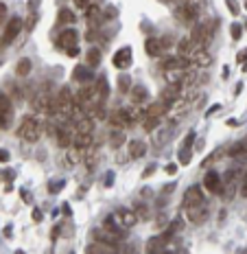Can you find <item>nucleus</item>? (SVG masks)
<instances>
[{
  "label": "nucleus",
  "instance_id": "nucleus-1",
  "mask_svg": "<svg viewBox=\"0 0 247 254\" xmlns=\"http://www.w3.org/2000/svg\"><path fill=\"white\" fill-rule=\"evenodd\" d=\"M214 38V24L212 20L210 22H199L193 27L190 31V42L195 44V48H208V44L212 42Z\"/></svg>",
  "mask_w": 247,
  "mask_h": 254
},
{
  "label": "nucleus",
  "instance_id": "nucleus-2",
  "mask_svg": "<svg viewBox=\"0 0 247 254\" xmlns=\"http://www.w3.org/2000/svg\"><path fill=\"white\" fill-rule=\"evenodd\" d=\"M18 136L27 143H35V140L42 136V123H39L35 116H24L20 121V127H18Z\"/></svg>",
  "mask_w": 247,
  "mask_h": 254
},
{
  "label": "nucleus",
  "instance_id": "nucleus-3",
  "mask_svg": "<svg viewBox=\"0 0 247 254\" xmlns=\"http://www.w3.org/2000/svg\"><path fill=\"white\" fill-rule=\"evenodd\" d=\"M164 73H169V70H181V73H188L190 66H195L190 62L188 57H181V55H171V57H164L162 62H160Z\"/></svg>",
  "mask_w": 247,
  "mask_h": 254
},
{
  "label": "nucleus",
  "instance_id": "nucleus-4",
  "mask_svg": "<svg viewBox=\"0 0 247 254\" xmlns=\"http://www.w3.org/2000/svg\"><path fill=\"white\" fill-rule=\"evenodd\" d=\"M201 13V4L195 2V0H188V2H181L177 7V18L181 22H197Z\"/></svg>",
  "mask_w": 247,
  "mask_h": 254
},
{
  "label": "nucleus",
  "instance_id": "nucleus-5",
  "mask_svg": "<svg viewBox=\"0 0 247 254\" xmlns=\"http://www.w3.org/2000/svg\"><path fill=\"white\" fill-rule=\"evenodd\" d=\"M22 27H24V20L18 18V16H13L7 24H4V31H2V44L4 46H9V44H13V40H18Z\"/></svg>",
  "mask_w": 247,
  "mask_h": 254
},
{
  "label": "nucleus",
  "instance_id": "nucleus-6",
  "mask_svg": "<svg viewBox=\"0 0 247 254\" xmlns=\"http://www.w3.org/2000/svg\"><path fill=\"white\" fill-rule=\"evenodd\" d=\"M181 99V84H169L160 94V103H164L169 110H173V105Z\"/></svg>",
  "mask_w": 247,
  "mask_h": 254
},
{
  "label": "nucleus",
  "instance_id": "nucleus-7",
  "mask_svg": "<svg viewBox=\"0 0 247 254\" xmlns=\"http://www.w3.org/2000/svg\"><path fill=\"white\" fill-rule=\"evenodd\" d=\"M13 121V105H11V99L7 94H0V127L2 129H9Z\"/></svg>",
  "mask_w": 247,
  "mask_h": 254
},
{
  "label": "nucleus",
  "instance_id": "nucleus-8",
  "mask_svg": "<svg viewBox=\"0 0 247 254\" xmlns=\"http://www.w3.org/2000/svg\"><path fill=\"white\" fill-rule=\"evenodd\" d=\"M77 42H79V35L74 29H66V31H62L59 33V38H57V48H62V50H70V48H74L77 46Z\"/></svg>",
  "mask_w": 247,
  "mask_h": 254
},
{
  "label": "nucleus",
  "instance_id": "nucleus-9",
  "mask_svg": "<svg viewBox=\"0 0 247 254\" xmlns=\"http://www.w3.org/2000/svg\"><path fill=\"white\" fill-rule=\"evenodd\" d=\"M204 204V195H201V189L199 186H190L188 191L184 193V200H181V206H184V211H188V208H195Z\"/></svg>",
  "mask_w": 247,
  "mask_h": 254
},
{
  "label": "nucleus",
  "instance_id": "nucleus-10",
  "mask_svg": "<svg viewBox=\"0 0 247 254\" xmlns=\"http://www.w3.org/2000/svg\"><path fill=\"white\" fill-rule=\"evenodd\" d=\"M92 237L97 243H103V246H112V248H118V243L123 241V239H118L116 235H112L109 230H105V228H97V230H92Z\"/></svg>",
  "mask_w": 247,
  "mask_h": 254
},
{
  "label": "nucleus",
  "instance_id": "nucleus-11",
  "mask_svg": "<svg viewBox=\"0 0 247 254\" xmlns=\"http://www.w3.org/2000/svg\"><path fill=\"white\" fill-rule=\"evenodd\" d=\"M112 62H114V66H116L118 70H127L129 66H132V48H129V46L118 48V50L114 53V59H112Z\"/></svg>",
  "mask_w": 247,
  "mask_h": 254
},
{
  "label": "nucleus",
  "instance_id": "nucleus-12",
  "mask_svg": "<svg viewBox=\"0 0 247 254\" xmlns=\"http://www.w3.org/2000/svg\"><path fill=\"white\" fill-rule=\"evenodd\" d=\"M204 189L208 193H223V180L216 171H208L204 177Z\"/></svg>",
  "mask_w": 247,
  "mask_h": 254
},
{
  "label": "nucleus",
  "instance_id": "nucleus-13",
  "mask_svg": "<svg viewBox=\"0 0 247 254\" xmlns=\"http://www.w3.org/2000/svg\"><path fill=\"white\" fill-rule=\"evenodd\" d=\"M116 219L120 221L123 228H134L140 217L136 215V211H132V208H118V211H116Z\"/></svg>",
  "mask_w": 247,
  "mask_h": 254
},
{
  "label": "nucleus",
  "instance_id": "nucleus-14",
  "mask_svg": "<svg viewBox=\"0 0 247 254\" xmlns=\"http://www.w3.org/2000/svg\"><path fill=\"white\" fill-rule=\"evenodd\" d=\"M103 228H105V230H109L112 235H116L118 239H125V235H127V232H125L127 228L120 226V221L116 219V215H107V217H105V219H103Z\"/></svg>",
  "mask_w": 247,
  "mask_h": 254
},
{
  "label": "nucleus",
  "instance_id": "nucleus-15",
  "mask_svg": "<svg viewBox=\"0 0 247 254\" xmlns=\"http://www.w3.org/2000/svg\"><path fill=\"white\" fill-rule=\"evenodd\" d=\"M144 50H147L149 57H162L164 53L162 38H147L144 40Z\"/></svg>",
  "mask_w": 247,
  "mask_h": 254
},
{
  "label": "nucleus",
  "instance_id": "nucleus-16",
  "mask_svg": "<svg viewBox=\"0 0 247 254\" xmlns=\"http://www.w3.org/2000/svg\"><path fill=\"white\" fill-rule=\"evenodd\" d=\"M188 221L190 223H204L206 219H208V204H199V206H195V208H188Z\"/></svg>",
  "mask_w": 247,
  "mask_h": 254
},
{
  "label": "nucleus",
  "instance_id": "nucleus-17",
  "mask_svg": "<svg viewBox=\"0 0 247 254\" xmlns=\"http://www.w3.org/2000/svg\"><path fill=\"white\" fill-rule=\"evenodd\" d=\"M72 79L74 81H79V84H92V81H97L94 79V75H92V68L90 66H77V68L72 70Z\"/></svg>",
  "mask_w": 247,
  "mask_h": 254
},
{
  "label": "nucleus",
  "instance_id": "nucleus-18",
  "mask_svg": "<svg viewBox=\"0 0 247 254\" xmlns=\"http://www.w3.org/2000/svg\"><path fill=\"white\" fill-rule=\"evenodd\" d=\"M190 62H193L195 66H199V68H208V66L212 64V57L208 55V50L206 48H197L193 53V57H190Z\"/></svg>",
  "mask_w": 247,
  "mask_h": 254
},
{
  "label": "nucleus",
  "instance_id": "nucleus-19",
  "mask_svg": "<svg viewBox=\"0 0 247 254\" xmlns=\"http://www.w3.org/2000/svg\"><path fill=\"white\" fill-rule=\"evenodd\" d=\"M94 88H97V96H99V103H105L109 96V84L105 77H97L94 81Z\"/></svg>",
  "mask_w": 247,
  "mask_h": 254
},
{
  "label": "nucleus",
  "instance_id": "nucleus-20",
  "mask_svg": "<svg viewBox=\"0 0 247 254\" xmlns=\"http://www.w3.org/2000/svg\"><path fill=\"white\" fill-rule=\"evenodd\" d=\"M74 129H77V134H92L94 121L90 119L88 114H85V116H81L79 121H74Z\"/></svg>",
  "mask_w": 247,
  "mask_h": 254
},
{
  "label": "nucleus",
  "instance_id": "nucleus-21",
  "mask_svg": "<svg viewBox=\"0 0 247 254\" xmlns=\"http://www.w3.org/2000/svg\"><path fill=\"white\" fill-rule=\"evenodd\" d=\"M129 96H132V103L134 105H142L144 101H147L149 92H147V88H144V85H134L132 92H129Z\"/></svg>",
  "mask_w": 247,
  "mask_h": 254
},
{
  "label": "nucleus",
  "instance_id": "nucleus-22",
  "mask_svg": "<svg viewBox=\"0 0 247 254\" xmlns=\"http://www.w3.org/2000/svg\"><path fill=\"white\" fill-rule=\"evenodd\" d=\"M127 149H129V156H132L134 160L142 158V156L147 154V145H144L142 140H132V143L127 145Z\"/></svg>",
  "mask_w": 247,
  "mask_h": 254
},
{
  "label": "nucleus",
  "instance_id": "nucleus-23",
  "mask_svg": "<svg viewBox=\"0 0 247 254\" xmlns=\"http://www.w3.org/2000/svg\"><path fill=\"white\" fill-rule=\"evenodd\" d=\"M147 254H164V241L162 237H151L147 241Z\"/></svg>",
  "mask_w": 247,
  "mask_h": 254
},
{
  "label": "nucleus",
  "instance_id": "nucleus-24",
  "mask_svg": "<svg viewBox=\"0 0 247 254\" xmlns=\"http://www.w3.org/2000/svg\"><path fill=\"white\" fill-rule=\"evenodd\" d=\"M88 254H118V250L112 246H103V243L94 241L92 246H88Z\"/></svg>",
  "mask_w": 247,
  "mask_h": 254
},
{
  "label": "nucleus",
  "instance_id": "nucleus-25",
  "mask_svg": "<svg viewBox=\"0 0 247 254\" xmlns=\"http://www.w3.org/2000/svg\"><path fill=\"white\" fill-rule=\"evenodd\" d=\"M177 50H179V55H181V57H193V53H195V50H197V48H195V44L193 42H190V38H186V40H181V42L177 44Z\"/></svg>",
  "mask_w": 247,
  "mask_h": 254
},
{
  "label": "nucleus",
  "instance_id": "nucleus-26",
  "mask_svg": "<svg viewBox=\"0 0 247 254\" xmlns=\"http://www.w3.org/2000/svg\"><path fill=\"white\" fill-rule=\"evenodd\" d=\"M31 68H33V64H31V59H20L18 66H16V75L18 77H29L31 75Z\"/></svg>",
  "mask_w": 247,
  "mask_h": 254
},
{
  "label": "nucleus",
  "instance_id": "nucleus-27",
  "mask_svg": "<svg viewBox=\"0 0 247 254\" xmlns=\"http://www.w3.org/2000/svg\"><path fill=\"white\" fill-rule=\"evenodd\" d=\"M85 62H88L90 68H97V66H101V50L92 46L88 53H85Z\"/></svg>",
  "mask_w": 247,
  "mask_h": 254
},
{
  "label": "nucleus",
  "instance_id": "nucleus-28",
  "mask_svg": "<svg viewBox=\"0 0 247 254\" xmlns=\"http://www.w3.org/2000/svg\"><path fill=\"white\" fill-rule=\"evenodd\" d=\"M160 123H162L160 116H144L142 119V129L144 131H155L160 127Z\"/></svg>",
  "mask_w": 247,
  "mask_h": 254
},
{
  "label": "nucleus",
  "instance_id": "nucleus-29",
  "mask_svg": "<svg viewBox=\"0 0 247 254\" xmlns=\"http://www.w3.org/2000/svg\"><path fill=\"white\" fill-rule=\"evenodd\" d=\"M94 140H92V134H77V138H74V147L77 149H88V147H92Z\"/></svg>",
  "mask_w": 247,
  "mask_h": 254
},
{
  "label": "nucleus",
  "instance_id": "nucleus-30",
  "mask_svg": "<svg viewBox=\"0 0 247 254\" xmlns=\"http://www.w3.org/2000/svg\"><path fill=\"white\" fill-rule=\"evenodd\" d=\"M57 22L59 24H74L77 22V16H74L70 9H62V11L57 13Z\"/></svg>",
  "mask_w": 247,
  "mask_h": 254
},
{
  "label": "nucleus",
  "instance_id": "nucleus-31",
  "mask_svg": "<svg viewBox=\"0 0 247 254\" xmlns=\"http://www.w3.org/2000/svg\"><path fill=\"white\" fill-rule=\"evenodd\" d=\"M132 88H134V85H132V77H129V75H118V90H120V92H132Z\"/></svg>",
  "mask_w": 247,
  "mask_h": 254
},
{
  "label": "nucleus",
  "instance_id": "nucleus-32",
  "mask_svg": "<svg viewBox=\"0 0 247 254\" xmlns=\"http://www.w3.org/2000/svg\"><path fill=\"white\" fill-rule=\"evenodd\" d=\"M181 77H184L181 70H169V73H166V81H169V84H181Z\"/></svg>",
  "mask_w": 247,
  "mask_h": 254
},
{
  "label": "nucleus",
  "instance_id": "nucleus-33",
  "mask_svg": "<svg viewBox=\"0 0 247 254\" xmlns=\"http://www.w3.org/2000/svg\"><path fill=\"white\" fill-rule=\"evenodd\" d=\"M112 145H114V147L125 145V131H123V129H116V131H112Z\"/></svg>",
  "mask_w": 247,
  "mask_h": 254
},
{
  "label": "nucleus",
  "instance_id": "nucleus-34",
  "mask_svg": "<svg viewBox=\"0 0 247 254\" xmlns=\"http://www.w3.org/2000/svg\"><path fill=\"white\" fill-rule=\"evenodd\" d=\"M243 151H247V143H236L234 147H230V151L228 154L232 156V158H236V156H241Z\"/></svg>",
  "mask_w": 247,
  "mask_h": 254
},
{
  "label": "nucleus",
  "instance_id": "nucleus-35",
  "mask_svg": "<svg viewBox=\"0 0 247 254\" xmlns=\"http://www.w3.org/2000/svg\"><path fill=\"white\" fill-rule=\"evenodd\" d=\"M190 156H193V151H190L188 147H181L179 154H177V158H179L181 165H188V162H190Z\"/></svg>",
  "mask_w": 247,
  "mask_h": 254
},
{
  "label": "nucleus",
  "instance_id": "nucleus-36",
  "mask_svg": "<svg viewBox=\"0 0 247 254\" xmlns=\"http://www.w3.org/2000/svg\"><path fill=\"white\" fill-rule=\"evenodd\" d=\"M136 215H138L140 219H147V217H149V208L144 204H136Z\"/></svg>",
  "mask_w": 247,
  "mask_h": 254
},
{
  "label": "nucleus",
  "instance_id": "nucleus-37",
  "mask_svg": "<svg viewBox=\"0 0 247 254\" xmlns=\"http://www.w3.org/2000/svg\"><path fill=\"white\" fill-rule=\"evenodd\" d=\"M230 33H232V40H241V35H243V27H241V24H232Z\"/></svg>",
  "mask_w": 247,
  "mask_h": 254
},
{
  "label": "nucleus",
  "instance_id": "nucleus-38",
  "mask_svg": "<svg viewBox=\"0 0 247 254\" xmlns=\"http://www.w3.org/2000/svg\"><path fill=\"white\" fill-rule=\"evenodd\" d=\"M228 9H230L232 16H239V13H241V7H239V2H236V0H228Z\"/></svg>",
  "mask_w": 247,
  "mask_h": 254
},
{
  "label": "nucleus",
  "instance_id": "nucleus-39",
  "mask_svg": "<svg viewBox=\"0 0 247 254\" xmlns=\"http://www.w3.org/2000/svg\"><path fill=\"white\" fill-rule=\"evenodd\" d=\"M64 189V182H57V184H55V182H50L48 184V191L50 193H57V191H62Z\"/></svg>",
  "mask_w": 247,
  "mask_h": 254
},
{
  "label": "nucleus",
  "instance_id": "nucleus-40",
  "mask_svg": "<svg viewBox=\"0 0 247 254\" xmlns=\"http://www.w3.org/2000/svg\"><path fill=\"white\" fill-rule=\"evenodd\" d=\"M193 140H195V131H190V134L186 136V140H184V147H188L190 149V147H193Z\"/></svg>",
  "mask_w": 247,
  "mask_h": 254
},
{
  "label": "nucleus",
  "instance_id": "nucleus-41",
  "mask_svg": "<svg viewBox=\"0 0 247 254\" xmlns=\"http://www.w3.org/2000/svg\"><path fill=\"white\" fill-rule=\"evenodd\" d=\"M241 195L247 197V171H245V175H243V184H241Z\"/></svg>",
  "mask_w": 247,
  "mask_h": 254
},
{
  "label": "nucleus",
  "instance_id": "nucleus-42",
  "mask_svg": "<svg viewBox=\"0 0 247 254\" xmlns=\"http://www.w3.org/2000/svg\"><path fill=\"white\" fill-rule=\"evenodd\" d=\"M74 4H77V7H79V9H88L90 0H74Z\"/></svg>",
  "mask_w": 247,
  "mask_h": 254
},
{
  "label": "nucleus",
  "instance_id": "nucleus-43",
  "mask_svg": "<svg viewBox=\"0 0 247 254\" xmlns=\"http://www.w3.org/2000/svg\"><path fill=\"white\" fill-rule=\"evenodd\" d=\"M7 18V4H0V22H4Z\"/></svg>",
  "mask_w": 247,
  "mask_h": 254
},
{
  "label": "nucleus",
  "instance_id": "nucleus-44",
  "mask_svg": "<svg viewBox=\"0 0 247 254\" xmlns=\"http://www.w3.org/2000/svg\"><path fill=\"white\" fill-rule=\"evenodd\" d=\"M33 221H42V211H39V208H35V211H33Z\"/></svg>",
  "mask_w": 247,
  "mask_h": 254
},
{
  "label": "nucleus",
  "instance_id": "nucleus-45",
  "mask_svg": "<svg viewBox=\"0 0 247 254\" xmlns=\"http://www.w3.org/2000/svg\"><path fill=\"white\" fill-rule=\"evenodd\" d=\"M114 184V173H107L105 175V186H112Z\"/></svg>",
  "mask_w": 247,
  "mask_h": 254
},
{
  "label": "nucleus",
  "instance_id": "nucleus-46",
  "mask_svg": "<svg viewBox=\"0 0 247 254\" xmlns=\"http://www.w3.org/2000/svg\"><path fill=\"white\" fill-rule=\"evenodd\" d=\"M236 59H239V64H245V59H247V50H241L239 57H236Z\"/></svg>",
  "mask_w": 247,
  "mask_h": 254
},
{
  "label": "nucleus",
  "instance_id": "nucleus-47",
  "mask_svg": "<svg viewBox=\"0 0 247 254\" xmlns=\"http://www.w3.org/2000/svg\"><path fill=\"white\" fill-rule=\"evenodd\" d=\"M66 53H68V57H77V55H79V46L70 48V50H66Z\"/></svg>",
  "mask_w": 247,
  "mask_h": 254
},
{
  "label": "nucleus",
  "instance_id": "nucleus-48",
  "mask_svg": "<svg viewBox=\"0 0 247 254\" xmlns=\"http://www.w3.org/2000/svg\"><path fill=\"white\" fill-rule=\"evenodd\" d=\"M153 171H155V165H151V167H147V171H144V173H142V177H149L151 173H153Z\"/></svg>",
  "mask_w": 247,
  "mask_h": 254
},
{
  "label": "nucleus",
  "instance_id": "nucleus-49",
  "mask_svg": "<svg viewBox=\"0 0 247 254\" xmlns=\"http://www.w3.org/2000/svg\"><path fill=\"white\" fill-rule=\"evenodd\" d=\"M175 171H177V167H175V165H169V167H166V173H169V175H173Z\"/></svg>",
  "mask_w": 247,
  "mask_h": 254
},
{
  "label": "nucleus",
  "instance_id": "nucleus-50",
  "mask_svg": "<svg viewBox=\"0 0 247 254\" xmlns=\"http://www.w3.org/2000/svg\"><path fill=\"white\" fill-rule=\"evenodd\" d=\"M59 237V228H53V230H50V239H53V241H55V239H57Z\"/></svg>",
  "mask_w": 247,
  "mask_h": 254
},
{
  "label": "nucleus",
  "instance_id": "nucleus-51",
  "mask_svg": "<svg viewBox=\"0 0 247 254\" xmlns=\"http://www.w3.org/2000/svg\"><path fill=\"white\" fill-rule=\"evenodd\" d=\"M13 175H16V173H13L11 169H7V171H4V177H7V182H11V177H13Z\"/></svg>",
  "mask_w": 247,
  "mask_h": 254
},
{
  "label": "nucleus",
  "instance_id": "nucleus-52",
  "mask_svg": "<svg viewBox=\"0 0 247 254\" xmlns=\"http://www.w3.org/2000/svg\"><path fill=\"white\" fill-rule=\"evenodd\" d=\"M0 158H2V162H7L9 160V151H2V156H0Z\"/></svg>",
  "mask_w": 247,
  "mask_h": 254
},
{
  "label": "nucleus",
  "instance_id": "nucleus-53",
  "mask_svg": "<svg viewBox=\"0 0 247 254\" xmlns=\"http://www.w3.org/2000/svg\"><path fill=\"white\" fill-rule=\"evenodd\" d=\"M164 2H173V0H164Z\"/></svg>",
  "mask_w": 247,
  "mask_h": 254
},
{
  "label": "nucleus",
  "instance_id": "nucleus-54",
  "mask_svg": "<svg viewBox=\"0 0 247 254\" xmlns=\"http://www.w3.org/2000/svg\"><path fill=\"white\" fill-rule=\"evenodd\" d=\"M184 2H188V0H184Z\"/></svg>",
  "mask_w": 247,
  "mask_h": 254
}]
</instances>
